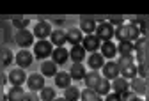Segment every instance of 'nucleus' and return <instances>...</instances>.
<instances>
[{"instance_id":"obj_2","label":"nucleus","mask_w":149,"mask_h":101,"mask_svg":"<svg viewBox=\"0 0 149 101\" xmlns=\"http://www.w3.org/2000/svg\"><path fill=\"white\" fill-rule=\"evenodd\" d=\"M117 66H119V75L126 80H133L137 76V66H135V60L133 55L132 57H121L117 60Z\"/></svg>"},{"instance_id":"obj_39","label":"nucleus","mask_w":149,"mask_h":101,"mask_svg":"<svg viewBox=\"0 0 149 101\" xmlns=\"http://www.w3.org/2000/svg\"><path fill=\"white\" fill-rule=\"evenodd\" d=\"M146 43H147V48H149V37H147V39H146Z\"/></svg>"},{"instance_id":"obj_40","label":"nucleus","mask_w":149,"mask_h":101,"mask_svg":"<svg viewBox=\"0 0 149 101\" xmlns=\"http://www.w3.org/2000/svg\"><path fill=\"white\" fill-rule=\"evenodd\" d=\"M0 30H2V22H0Z\"/></svg>"},{"instance_id":"obj_12","label":"nucleus","mask_w":149,"mask_h":101,"mask_svg":"<svg viewBox=\"0 0 149 101\" xmlns=\"http://www.w3.org/2000/svg\"><path fill=\"white\" fill-rule=\"evenodd\" d=\"M66 39H68V43L73 45V46H77V45H82L84 41V32L77 27H71L69 30H66Z\"/></svg>"},{"instance_id":"obj_33","label":"nucleus","mask_w":149,"mask_h":101,"mask_svg":"<svg viewBox=\"0 0 149 101\" xmlns=\"http://www.w3.org/2000/svg\"><path fill=\"white\" fill-rule=\"evenodd\" d=\"M108 23H110L112 27L116 29V27H121V25H124V20H123L121 16H114V18H110V20H108Z\"/></svg>"},{"instance_id":"obj_17","label":"nucleus","mask_w":149,"mask_h":101,"mask_svg":"<svg viewBox=\"0 0 149 101\" xmlns=\"http://www.w3.org/2000/svg\"><path fill=\"white\" fill-rule=\"evenodd\" d=\"M85 75H87V71H85L84 62H73V66H71V69H69L71 80H84Z\"/></svg>"},{"instance_id":"obj_37","label":"nucleus","mask_w":149,"mask_h":101,"mask_svg":"<svg viewBox=\"0 0 149 101\" xmlns=\"http://www.w3.org/2000/svg\"><path fill=\"white\" fill-rule=\"evenodd\" d=\"M53 101H66V98H64V96H62V98H55Z\"/></svg>"},{"instance_id":"obj_27","label":"nucleus","mask_w":149,"mask_h":101,"mask_svg":"<svg viewBox=\"0 0 149 101\" xmlns=\"http://www.w3.org/2000/svg\"><path fill=\"white\" fill-rule=\"evenodd\" d=\"M64 98H66V101H78V99H80V91H78V87L69 85L68 89H64Z\"/></svg>"},{"instance_id":"obj_1","label":"nucleus","mask_w":149,"mask_h":101,"mask_svg":"<svg viewBox=\"0 0 149 101\" xmlns=\"http://www.w3.org/2000/svg\"><path fill=\"white\" fill-rule=\"evenodd\" d=\"M114 37L117 39L119 43L123 41H130V43H135L137 39L140 37V29L133 23H124L121 27H116V32H114Z\"/></svg>"},{"instance_id":"obj_38","label":"nucleus","mask_w":149,"mask_h":101,"mask_svg":"<svg viewBox=\"0 0 149 101\" xmlns=\"http://www.w3.org/2000/svg\"><path fill=\"white\" fill-rule=\"evenodd\" d=\"M144 101H149V92L146 94V99H144Z\"/></svg>"},{"instance_id":"obj_15","label":"nucleus","mask_w":149,"mask_h":101,"mask_svg":"<svg viewBox=\"0 0 149 101\" xmlns=\"http://www.w3.org/2000/svg\"><path fill=\"white\" fill-rule=\"evenodd\" d=\"M87 64H89V68H91L92 71H98V69H101V68L105 66V57H103L101 53L94 52V53H91V55L87 57Z\"/></svg>"},{"instance_id":"obj_13","label":"nucleus","mask_w":149,"mask_h":101,"mask_svg":"<svg viewBox=\"0 0 149 101\" xmlns=\"http://www.w3.org/2000/svg\"><path fill=\"white\" fill-rule=\"evenodd\" d=\"M25 80H27V75H25V71H23L22 68H14V69L9 71V82H11L14 87L23 85Z\"/></svg>"},{"instance_id":"obj_36","label":"nucleus","mask_w":149,"mask_h":101,"mask_svg":"<svg viewBox=\"0 0 149 101\" xmlns=\"http://www.w3.org/2000/svg\"><path fill=\"white\" fill-rule=\"evenodd\" d=\"M4 57H6L4 64H9V62H11V57H13V53H11V52H6V53H4Z\"/></svg>"},{"instance_id":"obj_41","label":"nucleus","mask_w":149,"mask_h":101,"mask_svg":"<svg viewBox=\"0 0 149 101\" xmlns=\"http://www.w3.org/2000/svg\"><path fill=\"white\" fill-rule=\"evenodd\" d=\"M147 66H149V57H147Z\"/></svg>"},{"instance_id":"obj_11","label":"nucleus","mask_w":149,"mask_h":101,"mask_svg":"<svg viewBox=\"0 0 149 101\" xmlns=\"http://www.w3.org/2000/svg\"><path fill=\"white\" fill-rule=\"evenodd\" d=\"M27 85H29V89L30 91H41L43 87H45V76L41 75V73H32L29 78H27Z\"/></svg>"},{"instance_id":"obj_6","label":"nucleus","mask_w":149,"mask_h":101,"mask_svg":"<svg viewBox=\"0 0 149 101\" xmlns=\"http://www.w3.org/2000/svg\"><path fill=\"white\" fill-rule=\"evenodd\" d=\"M34 37H37V41H43V39H48L52 36V25L48 22H37L34 27Z\"/></svg>"},{"instance_id":"obj_10","label":"nucleus","mask_w":149,"mask_h":101,"mask_svg":"<svg viewBox=\"0 0 149 101\" xmlns=\"http://www.w3.org/2000/svg\"><path fill=\"white\" fill-rule=\"evenodd\" d=\"M16 64H18V68H22V69H25V68H29L30 64H32V60H34V53H30L29 50H20L16 53Z\"/></svg>"},{"instance_id":"obj_3","label":"nucleus","mask_w":149,"mask_h":101,"mask_svg":"<svg viewBox=\"0 0 149 101\" xmlns=\"http://www.w3.org/2000/svg\"><path fill=\"white\" fill-rule=\"evenodd\" d=\"M114 32H116V29L112 27L108 22H105V20H103V22L98 23L94 34L100 37V41H101V43H105V41H112V37H114Z\"/></svg>"},{"instance_id":"obj_8","label":"nucleus","mask_w":149,"mask_h":101,"mask_svg":"<svg viewBox=\"0 0 149 101\" xmlns=\"http://www.w3.org/2000/svg\"><path fill=\"white\" fill-rule=\"evenodd\" d=\"M82 46L85 52H91V53H94L101 48V41H100V37L96 34H91V36H85L84 37V41H82Z\"/></svg>"},{"instance_id":"obj_31","label":"nucleus","mask_w":149,"mask_h":101,"mask_svg":"<svg viewBox=\"0 0 149 101\" xmlns=\"http://www.w3.org/2000/svg\"><path fill=\"white\" fill-rule=\"evenodd\" d=\"M13 27H16L18 30H23L29 27V18H14L13 20Z\"/></svg>"},{"instance_id":"obj_5","label":"nucleus","mask_w":149,"mask_h":101,"mask_svg":"<svg viewBox=\"0 0 149 101\" xmlns=\"http://www.w3.org/2000/svg\"><path fill=\"white\" fill-rule=\"evenodd\" d=\"M53 52V45L48 41V39H43V41H37L34 45V55L37 59H48Z\"/></svg>"},{"instance_id":"obj_22","label":"nucleus","mask_w":149,"mask_h":101,"mask_svg":"<svg viewBox=\"0 0 149 101\" xmlns=\"http://www.w3.org/2000/svg\"><path fill=\"white\" fill-rule=\"evenodd\" d=\"M85 53L87 52L84 50V46L82 45H77V46H73L69 50V59L73 60V62H84V59H87Z\"/></svg>"},{"instance_id":"obj_26","label":"nucleus","mask_w":149,"mask_h":101,"mask_svg":"<svg viewBox=\"0 0 149 101\" xmlns=\"http://www.w3.org/2000/svg\"><path fill=\"white\" fill-rule=\"evenodd\" d=\"M80 98H82V101H103V98L92 89H84L80 92Z\"/></svg>"},{"instance_id":"obj_14","label":"nucleus","mask_w":149,"mask_h":101,"mask_svg":"<svg viewBox=\"0 0 149 101\" xmlns=\"http://www.w3.org/2000/svg\"><path fill=\"white\" fill-rule=\"evenodd\" d=\"M112 91L117 92V94H126L130 92V80L123 78V76H117L116 80H112Z\"/></svg>"},{"instance_id":"obj_21","label":"nucleus","mask_w":149,"mask_h":101,"mask_svg":"<svg viewBox=\"0 0 149 101\" xmlns=\"http://www.w3.org/2000/svg\"><path fill=\"white\" fill-rule=\"evenodd\" d=\"M96 27H98V23L94 22V20H91V18H82V22H80V30H82L85 36L94 34V32H96Z\"/></svg>"},{"instance_id":"obj_24","label":"nucleus","mask_w":149,"mask_h":101,"mask_svg":"<svg viewBox=\"0 0 149 101\" xmlns=\"http://www.w3.org/2000/svg\"><path fill=\"white\" fill-rule=\"evenodd\" d=\"M135 52V45L133 43H130V41H123L117 45V53L121 57H132Z\"/></svg>"},{"instance_id":"obj_34","label":"nucleus","mask_w":149,"mask_h":101,"mask_svg":"<svg viewBox=\"0 0 149 101\" xmlns=\"http://www.w3.org/2000/svg\"><path fill=\"white\" fill-rule=\"evenodd\" d=\"M41 98H37V94L34 92V91H30V92H25V96H23V99L22 101H39Z\"/></svg>"},{"instance_id":"obj_4","label":"nucleus","mask_w":149,"mask_h":101,"mask_svg":"<svg viewBox=\"0 0 149 101\" xmlns=\"http://www.w3.org/2000/svg\"><path fill=\"white\" fill-rule=\"evenodd\" d=\"M14 41H16V45L22 46V50H27L29 46L34 45V34H32L30 30H27V29H23V30H16V34H14Z\"/></svg>"},{"instance_id":"obj_9","label":"nucleus","mask_w":149,"mask_h":101,"mask_svg":"<svg viewBox=\"0 0 149 101\" xmlns=\"http://www.w3.org/2000/svg\"><path fill=\"white\" fill-rule=\"evenodd\" d=\"M101 73H103V78H107V80H116L117 76H121L119 75V66H117V62H114V60H108V62H105V66L101 68Z\"/></svg>"},{"instance_id":"obj_30","label":"nucleus","mask_w":149,"mask_h":101,"mask_svg":"<svg viewBox=\"0 0 149 101\" xmlns=\"http://www.w3.org/2000/svg\"><path fill=\"white\" fill-rule=\"evenodd\" d=\"M55 98V89L53 87H43L41 89V101H53Z\"/></svg>"},{"instance_id":"obj_29","label":"nucleus","mask_w":149,"mask_h":101,"mask_svg":"<svg viewBox=\"0 0 149 101\" xmlns=\"http://www.w3.org/2000/svg\"><path fill=\"white\" fill-rule=\"evenodd\" d=\"M23 96H25V91L22 87H13L9 91V94H7V99L9 101H22Z\"/></svg>"},{"instance_id":"obj_20","label":"nucleus","mask_w":149,"mask_h":101,"mask_svg":"<svg viewBox=\"0 0 149 101\" xmlns=\"http://www.w3.org/2000/svg\"><path fill=\"white\" fill-rule=\"evenodd\" d=\"M66 30H52V36H50V43L55 45V48L59 46H64L66 45Z\"/></svg>"},{"instance_id":"obj_28","label":"nucleus","mask_w":149,"mask_h":101,"mask_svg":"<svg viewBox=\"0 0 149 101\" xmlns=\"http://www.w3.org/2000/svg\"><path fill=\"white\" fill-rule=\"evenodd\" d=\"M110 89H112V82H110V80H107V78H101L100 85L96 87V92L100 96H107V94H110Z\"/></svg>"},{"instance_id":"obj_32","label":"nucleus","mask_w":149,"mask_h":101,"mask_svg":"<svg viewBox=\"0 0 149 101\" xmlns=\"http://www.w3.org/2000/svg\"><path fill=\"white\" fill-rule=\"evenodd\" d=\"M121 101H144V99L135 92H126V94H121Z\"/></svg>"},{"instance_id":"obj_25","label":"nucleus","mask_w":149,"mask_h":101,"mask_svg":"<svg viewBox=\"0 0 149 101\" xmlns=\"http://www.w3.org/2000/svg\"><path fill=\"white\" fill-rule=\"evenodd\" d=\"M59 71H57V64L53 60H45L41 64V75L43 76H55Z\"/></svg>"},{"instance_id":"obj_35","label":"nucleus","mask_w":149,"mask_h":101,"mask_svg":"<svg viewBox=\"0 0 149 101\" xmlns=\"http://www.w3.org/2000/svg\"><path fill=\"white\" fill-rule=\"evenodd\" d=\"M103 101H121V94H117V92H110V94L105 96Z\"/></svg>"},{"instance_id":"obj_19","label":"nucleus","mask_w":149,"mask_h":101,"mask_svg":"<svg viewBox=\"0 0 149 101\" xmlns=\"http://www.w3.org/2000/svg\"><path fill=\"white\" fill-rule=\"evenodd\" d=\"M101 52V55L105 57V59H114L116 55H117V45H114L112 41H105V43H101V48H100Z\"/></svg>"},{"instance_id":"obj_23","label":"nucleus","mask_w":149,"mask_h":101,"mask_svg":"<svg viewBox=\"0 0 149 101\" xmlns=\"http://www.w3.org/2000/svg\"><path fill=\"white\" fill-rule=\"evenodd\" d=\"M55 85L61 87V89H68L71 85V76H69V73L59 71L57 75H55Z\"/></svg>"},{"instance_id":"obj_7","label":"nucleus","mask_w":149,"mask_h":101,"mask_svg":"<svg viewBox=\"0 0 149 101\" xmlns=\"http://www.w3.org/2000/svg\"><path fill=\"white\" fill-rule=\"evenodd\" d=\"M130 89H132V92H135L137 96H146L149 92V85L144 78L140 76H135L133 80H130Z\"/></svg>"},{"instance_id":"obj_16","label":"nucleus","mask_w":149,"mask_h":101,"mask_svg":"<svg viewBox=\"0 0 149 101\" xmlns=\"http://www.w3.org/2000/svg\"><path fill=\"white\" fill-rule=\"evenodd\" d=\"M52 59H53V62L61 66V64H66V60L69 59V52L64 48V46H59V48H53L52 52Z\"/></svg>"},{"instance_id":"obj_18","label":"nucleus","mask_w":149,"mask_h":101,"mask_svg":"<svg viewBox=\"0 0 149 101\" xmlns=\"http://www.w3.org/2000/svg\"><path fill=\"white\" fill-rule=\"evenodd\" d=\"M101 75L98 73V71H91V73H87L85 75V85H87V89H92V91H96V87L100 85V82H101Z\"/></svg>"}]
</instances>
